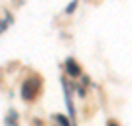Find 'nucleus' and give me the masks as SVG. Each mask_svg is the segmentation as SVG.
Here are the masks:
<instances>
[{
	"label": "nucleus",
	"instance_id": "f257e3e1",
	"mask_svg": "<svg viewBox=\"0 0 132 126\" xmlns=\"http://www.w3.org/2000/svg\"><path fill=\"white\" fill-rule=\"evenodd\" d=\"M39 91V79H36V77H30V79H26L22 85V97L26 100H32L36 95H38Z\"/></svg>",
	"mask_w": 132,
	"mask_h": 126
},
{
	"label": "nucleus",
	"instance_id": "20e7f679",
	"mask_svg": "<svg viewBox=\"0 0 132 126\" xmlns=\"http://www.w3.org/2000/svg\"><path fill=\"white\" fill-rule=\"evenodd\" d=\"M55 120L59 122V124H61V126H69V122H67V120H65V118H63V116H59V114L55 116Z\"/></svg>",
	"mask_w": 132,
	"mask_h": 126
},
{
	"label": "nucleus",
	"instance_id": "f03ea898",
	"mask_svg": "<svg viewBox=\"0 0 132 126\" xmlns=\"http://www.w3.org/2000/svg\"><path fill=\"white\" fill-rule=\"evenodd\" d=\"M67 71H69V75H73V77H77L79 73H81V69H79L77 67V63H75V61H67Z\"/></svg>",
	"mask_w": 132,
	"mask_h": 126
},
{
	"label": "nucleus",
	"instance_id": "423d86ee",
	"mask_svg": "<svg viewBox=\"0 0 132 126\" xmlns=\"http://www.w3.org/2000/svg\"><path fill=\"white\" fill-rule=\"evenodd\" d=\"M109 126H116V124H114V122H110V124H109Z\"/></svg>",
	"mask_w": 132,
	"mask_h": 126
},
{
	"label": "nucleus",
	"instance_id": "39448f33",
	"mask_svg": "<svg viewBox=\"0 0 132 126\" xmlns=\"http://www.w3.org/2000/svg\"><path fill=\"white\" fill-rule=\"evenodd\" d=\"M75 6H77L75 2H73V4H69V6H67V12H73V10H75Z\"/></svg>",
	"mask_w": 132,
	"mask_h": 126
},
{
	"label": "nucleus",
	"instance_id": "7ed1b4c3",
	"mask_svg": "<svg viewBox=\"0 0 132 126\" xmlns=\"http://www.w3.org/2000/svg\"><path fill=\"white\" fill-rule=\"evenodd\" d=\"M6 124H10V126H16V112H14V110H10V116L6 118Z\"/></svg>",
	"mask_w": 132,
	"mask_h": 126
}]
</instances>
